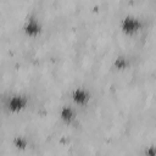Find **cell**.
Returning <instances> with one entry per match:
<instances>
[{
	"instance_id": "cell-1",
	"label": "cell",
	"mask_w": 156,
	"mask_h": 156,
	"mask_svg": "<svg viewBox=\"0 0 156 156\" xmlns=\"http://www.w3.org/2000/svg\"><path fill=\"white\" fill-rule=\"evenodd\" d=\"M126 20H127V18H126ZM124 28H126L127 32H134V30H136V29H138V21L134 20V21L132 22L130 20H127Z\"/></svg>"
}]
</instances>
